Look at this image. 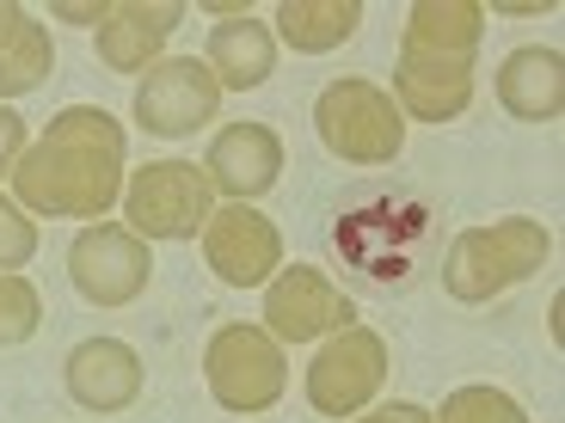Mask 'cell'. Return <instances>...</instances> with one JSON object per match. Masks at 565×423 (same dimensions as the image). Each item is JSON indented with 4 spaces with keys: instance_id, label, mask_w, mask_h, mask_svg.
Here are the masks:
<instances>
[{
    "instance_id": "cell-1",
    "label": "cell",
    "mask_w": 565,
    "mask_h": 423,
    "mask_svg": "<svg viewBox=\"0 0 565 423\" xmlns=\"http://www.w3.org/2000/svg\"><path fill=\"white\" fill-rule=\"evenodd\" d=\"M124 148L129 129L99 105H68L56 123L31 141L13 166V197L31 215H62V221H105L124 197Z\"/></svg>"
},
{
    "instance_id": "cell-2",
    "label": "cell",
    "mask_w": 565,
    "mask_h": 423,
    "mask_svg": "<svg viewBox=\"0 0 565 423\" xmlns=\"http://www.w3.org/2000/svg\"><path fill=\"white\" fill-rule=\"evenodd\" d=\"M326 240H332V252L351 276H363L382 295H399L430 270L443 227H437V203L412 184H363L332 209Z\"/></svg>"
},
{
    "instance_id": "cell-3",
    "label": "cell",
    "mask_w": 565,
    "mask_h": 423,
    "mask_svg": "<svg viewBox=\"0 0 565 423\" xmlns=\"http://www.w3.org/2000/svg\"><path fill=\"white\" fill-rule=\"evenodd\" d=\"M553 258V227L535 215H504L486 227H461L443 252V289L467 307L504 295L516 282L541 276V264Z\"/></svg>"
},
{
    "instance_id": "cell-4",
    "label": "cell",
    "mask_w": 565,
    "mask_h": 423,
    "mask_svg": "<svg viewBox=\"0 0 565 423\" xmlns=\"http://www.w3.org/2000/svg\"><path fill=\"white\" fill-rule=\"evenodd\" d=\"M313 129H320V148L344 166H394L406 148V117H399L394 93L363 74H339L320 86Z\"/></svg>"
},
{
    "instance_id": "cell-5",
    "label": "cell",
    "mask_w": 565,
    "mask_h": 423,
    "mask_svg": "<svg viewBox=\"0 0 565 423\" xmlns=\"http://www.w3.org/2000/svg\"><path fill=\"white\" fill-rule=\"evenodd\" d=\"M203 381H210L215 405L258 417L289 393V362H282V344L270 338L265 325H222L203 350Z\"/></svg>"
},
{
    "instance_id": "cell-6",
    "label": "cell",
    "mask_w": 565,
    "mask_h": 423,
    "mask_svg": "<svg viewBox=\"0 0 565 423\" xmlns=\"http://www.w3.org/2000/svg\"><path fill=\"white\" fill-rule=\"evenodd\" d=\"M124 215L141 240H198L215 215V184L191 160H148L124 184Z\"/></svg>"
},
{
    "instance_id": "cell-7",
    "label": "cell",
    "mask_w": 565,
    "mask_h": 423,
    "mask_svg": "<svg viewBox=\"0 0 565 423\" xmlns=\"http://www.w3.org/2000/svg\"><path fill=\"white\" fill-rule=\"evenodd\" d=\"M68 276H74V295L86 307H129V301H141V289L154 276V258H148L141 234L93 221L68 246Z\"/></svg>"
},
{
    "instance_id": "cell-8",
    "label": "cell",
    "mask_w": 565,
    "mask_h": 423,
    "mask_svg": "<svg viewBox=\"0 0 565 423\" xmlns=\"http://www.w3.org/2000/svg\"><path fill=\"white\" fill-rule=\"evenodd\" d=\"M387 381V338L369 325H344L308 362V405L320 417H356Z\"/></svg>"
},
{
    "instance_id": "cell-9",
    "label": "cell",
    "mask_w": 565,
    "mask_h": 423,
    "mask_svg": "<svg viewBox=\"0 0 565 423\" xmlns=\"http://www.w3.org/2000/svg\"><path fill=\"white\" fill-rule=\"evenodd\" d=\"M356 325V301L313 264H289L265 289V332L277 344H313Z\"/></svg>"
},
{
    "instance_id": "cell-10",
    "label": "cell",
    "mask_w": 565,
    "mask_h": 423,
    "mask_svg": "<svg viewBox=\"0 0 565 423\" xmlns=\"http://www.w3.org/2000/svg\"><path fill=\"white\" fill-rule=\"evenodd\" d=\"M215 105H222V86H215V74L203 68L198 56H167L148 68V80L136 86V123L148 129V135H198L203 123L215 117Z\"/></svg>"
},
{
    "instance_id": "cell-11",
    "label": "cell",
    "mask_w": 565,
    "mask_h": 423,
    "mask_svg": "<svg viewBox=\"0 0 565 423\" xmlns=\"http://www.w3.org/2000/svg\"><path fill=\"white\" fill-rule=\"evenodd\" d=\"M203 258H210V270L227 289H258V282H270L282 270V234L253 203H227L203 227Z\"/></svg>"
},
{
    "instance_id": "cell-12",
    "label": "cell",
    "mask_w": 565,
    "mask_h": 423,
    "mask_svg": "<svg viewBox=\"0 0 565 423\" xmlns=\"http://www.w3.org/2000/svg\"><path fill=\"white\" fill-rule=\"evenodd\" d=\"M203 178L222 191L227 203H258L277 191L282 178V141L270 123H227L215 129L210 154H203Z\"/></svg>"
},
{
    "instance_id": "cell-13",
    "label": "cell",
    "mask_w": 565,
    "mask_h": 423,
    "mask_svg": "<svg viewBox=\"0 0 565 423\" xmlns=\"http://www.w3.org/2000/svg\"><path fill=\"white\" fill-rule=\"evenodd\" d=\"M179 25H184L179 0H111V13L93 31V43H99V62L111 74H148L160 56V43Z\"/></svg>"
},
{
    "instance_id": "cell-14",
    "label": "cell",
    "mask_w": 565,
    "mask_h": 423,
    "mask_svg": "<svg viewBox=\"0 0 565 423\" xmlns=\"http://www.w3.org/2000/svg\"><path fill=\"white\" fill-rule=\"evenodd\" d=\"M62 375H68L74 405L99 411V417L129 411L141 399V356L129 350L124 338H86V344H74Z\"/></svg>"
},
{
    "instance_id": "cell-15",
    "label": "cell",
    "mask_w": 565,
    "mask_h": 423,
    "mask_svg": "<svg viewBox=\"0 0 565 423\" xmlns=\"http://www.w3.org/2000/svg\"><path fill=\"white\" fill-rule=\"evenodd\" d=\"M394 105L418 123H449L473 105V56H399L394 68Z\"/></svg>"
},
{
    "instance_id": "cell-16",
    "label": "cell",
    "mask_w": 565,
    "mask_h": 423,
    "mask_svg": "<svg viewBox=\"0 0 565 423\" xmlns=\"http://www.w3.org/2000/svg\"><path fill=\"white\" fill-rule=\"evenodd\" d=\"M492 86H498V105L516 123H553L565 111V56L541 50V43H523V50H510L498 62Z\"/></svg>"
},
{
    "instance_id": "cell-17",
    "label": "cell",
    "mask_w": 565,
    "mask_h": 423,
    "mask_svg": "<svg viewBox=\"0 0 565 423\" xmlns=\"http://www.w3.org/2000/svg\"><path fill=\"white\" fill-rule=\"evenodd\" d=\"M203 68L215 74L222 93H253V86H265L270 74H277V31H270L265 19H253V13L222 19V25L210 31Z\"/></svg>"
},
{
    "instance_id": "cell-18",
    "label": "cell",
    "mask_w": 565,
    "mask_h": 423,
    "mask_svg": "<svg viewBox=\"0 0 565 423\" xmlns=\"http://www.w3.org/2000/svg\"><path fill=\"white\" fill-rule=\"evenodd\" d=\"M486 37V7L480 0H418L406 13L399 56H480Z\"/></svg>"
},
{
    "instance_id": "cell-19",
    "label": "cell",
    "mask_w": 565,
    "mask_h": 423,
    "mask_svg": "<svg viewBox=\"0 0 565 423\" xmlns=\"http://www.w3.org/2000/svg\"><path fill=\"white\" fill-rule=\"evenodd\" d=\"M56 68V43L19 0H0V99H25L50 80Z\"/></svg>"
},
{
    "instance_id": "cell-20",
    "label": "cell",
    "mask_w": 565,
    "mask_h": 423,
    "mask_svg": "<svg viewBox=\"0 0 565 423\" xmlns=\"http://www.w3.org/2000/svg\"><path fill=\"white\" fill-rule=\"evenodd\" d=\"M356 25H363V0H282L270 31L296 56H326V50L351 43Z\"/></svg>"
},
{
    "instance_id": "cell-21",
    "label": "cell",
    "mask_w": 565,
    "mask_h": 423,
    "mask_svg": "<svg viewBox=\"0 0 565 423\" xmlns=\"http://www.w3.org/2000/svg\"><path fill=\"white\" fill-rule=\"evenodd\" d=\"M430 423H529V411L504 387H455Z\"/></svg>"
},
{
    "instance_id": "cell-22",
    "label": "cell",
    "mask_w": 565,
    "mask_h": 423,
    "mask_svg": "<svg viewBox=\"0 0 565 423\" xmlns=\"http://www.w3.org/2000/svg\"><path fill=\"white\" fill-rule=\"evenodd\" d=\"M38 325H43L38 289H31L25 276H13V270H0V350L38 338Z\"/></svg>"
},
{
    "instance_id": "cell-23",
    "label": "cell",
    "mask_w": 565,
    "mask_h": 423,
    "mask_svg": "<svg viewBox=\"0 0 565 423\" xmlns=\"http://www.w3.org/2000/svg\"><path fill=\"white\" fill-rule=\"evenodd\" d=\"M38 258V227L13 197H0V270H25Z\"/></svg>"
},
{
    "instance_id": "cell-24",
    "label": "cell",
    "mask_w": 565,
    "mask_h": 423,
    "mask_svg": "<svg viewBox=\"0 0 565 423\" xmlns=\"http://www.w3.org/2000/svg\"><path fill=\"white\" fill-rule=\"evenodd\" d=\"M19 154H25V117L0 105V178L19 166Z\"/></svg>"
},
{
    "instance_id": "cell-25",
    "label": "cell",
    "mask_w": 565,
    "mask_h": 423,
    "mask_svg": "<svg viewBox=\"0 0 565 423\" xmlns=\"http://www.w3.org/2000/svg\"><path fill=\"white\" fill-rule=\"evenodd\" d=\"M105 13H111V0H99V7H74V0H62L56 7V19H68V25H93V31L105 25Z\"/></svg>"
},
{
    "instance_id": "cell-26",
    "label": "cell",
    "mask_w": 565,
    "mask_h": 423,
    "mask_svg": "<svg viewBox=\"0 0 565 423\" xmlns=\"http://www.w3.org/2000/svg\"><path fill=\"white\" fill-rule=\"evenodd\" d=\"M363 423H430V411H424V405H406V399H399V405H382V411H369Z\"/></svg>"
}]
</instances>
